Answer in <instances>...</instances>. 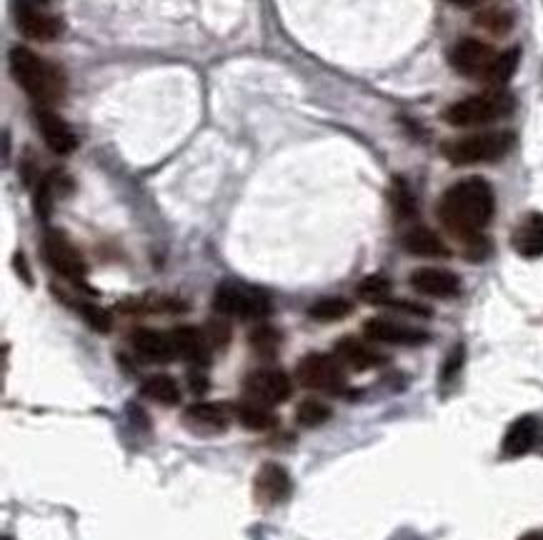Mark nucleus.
Here are the masks:
<instances>
[{"mask_svg":"<svg viewBox=\"0 0 543 540\" xmlns=\"http://www.w3.org/2000/svg\"><path fill=\"white\" fill-rule=\"evenodd\" d=\"M476 23L481 25V28L491 30V33H506V30L511 28L513 18H511V13H506V10L493 8V10H486V13L478 15Z\"/></svg>","mask_w":543,"mask_h":540,"instance_id":"obj_32","label":"nucleus"},{"mask_svg":"<svg viewBox=\"0 0 543 540\" xmlns=\"http://www.w3.org/2000/svg\"><path fill=\"white\" fill-rule=\"evenodd\" d=\"M173 343H176L178 358L188 360L193 368H206L208 360H211V345H208L206 333L193 325H178L171 330Z\"/></svg>","mask_w":543,"mask_h":540,"instance_id":"obj_19","label":"nucleus"},{"mask_svg":"<svg viewBox=\"0 0 543 540\" xmlns=\"http://www.w3.org/2000/svg\"><path fill=\"white\" fill-rule=\"evenodd\" d=\"M188 380H191L193 393H206L208 390V378L201 373V368H193V373L188 375Z\"/></svg>","mask_w":543,"mask_h":540,"instance_id":"obj_34","label":"nucleus"},{"mask_svg":"<svg viewBox=\"0 0 543 540\" xmlns=\"http://www.w3.org/2000/svg\"><path fill=\"white\" fill-rule=\"evenodd\" d=\"M203 333H206L208 345H211L213 350H223L228 345V340H231V325L221 318H213V320H208Z\"/></svg>","mask_w":543,"mask_h":540,"instance_id":"obj_31","label":"nucleus"},{"mask_svg":"<svg viewBox=\"0 0 543 540\" xmlns=\"http://www.w3.org/2000/svg\"><path fill=\"white\" fill-rule=\"evenodd\" d=\"M36 3H48V0H36Z\"/></svg>","mask_w":543,"mask_h":540,"instance_id":"obj_38","label":"nucleus"},{"mask_svg":"<svg viewBox=\"0 0 543 540\" xmlns=\"http://www.w3.org/2000/svg\"><path fill=\"white\" fill-rule=\"evenodd\" d=\"M363 333L373 343L386 345H403V348H416V345H426L431 340V333L416 325L401 323L393 318H371L363 323Z\"/></svg>","mask_w":543,"mask_h":540,"instance_id":"obj_11","label":"nucleus"},{"mask_svg":"<svg viewBox=\"0 0 543 540\" xmlns=\"http://www.w3.org/2000/svg\"><path fill=\"white\" fill-rule=\"evenodd\" d=\"M463 358H466V348H463V345H456V348L448 353L446 363H443V368H441V383L443 385L451 383V380L456 378L458 370H461V365H463Z\"/></svg>","mask_w":543,"mask_h":540,"instance_id":"obj_33","label":"nucleus"},{"mask_svg":"<svg viewBox=\"0 0 543 540\" xmlns=\"http://www.w3.org/2000/svg\"><path fill=\"white\" fill-rule=\"evenodd\" d=\"M236 420L241 423L243 430H251V433H266V430L276 428L278 423V418L268 405L253 403L248 398L236 405Z\"/></svg>","mask_w":543,"mask_h":540,"instance_id":"obj_22","label":"nucleus"},{"mask_svg":"<svg viewBox=\"0 0 543 540\" xmlns=\"http://www.w3.org/2000/svg\"><path fill=\"white\" fill-rule=\"evenodd\" d=\"M11 73L16 83L31 95V100H36V105L53 108L66 95V73L56 63L23 45L11 50Z\"/></svg>","mask_w":543,"mask_h":540,"instance_id":"obj_2","label":"nucleus"},{"mask_svg":"<svg viewBox=\"0 0 543 540\" xmlns=\"http://www.w3.org/2000/svg\"><path fill=\"white\" fill-rule=\"evenodd\" d=\"M36 123L41 130L43 140H46L48 148L58 155H68L76 150L78 140L76 133L71 130V125L61 118L53 108L48 105H36Z\"/></svg>","mask_w":543,"mask_h":540,"instance_id":"obj_14","label":"nucleus"},{"mask_svg":"<svg viewBox=\"0 0 543 540\" xmlns=\"http://www.w3.org/2000/svg\"><path fill=\"white\" fill-rule=\"evenodd\" d=\"M243 393L253 403L268 405V408H276V405L286 403L293 393V383L283 370L278 368H261L253 370L243 380Z\"/></svg>","mask_w":543,"mask_h":540,"instance_id":"obj_9","label":"nucleus"},{"mask_svg":"<svg viewBox=\"0 0 543 540\" xmlns=\"http://www.w3.org/2000/svg\"><path fill=\"white\" fill-rule=\"evenodd\" d=\"M281 333H278L273 325H256V328L248 333V343H251V348L256 350L261 358H271V355L278 353V348H281Z\"/></svg>","mask_w":543,"mask_h":540,"instance_id":"obj_27","label":"nucleus"},{"mask_svg":"<svg viewBox=\"0 0 543 540\" xmlns=\"http://www.w3.org/2000/svg\"><path fill=\"white\" fill-rule=\"evenodd\" d=\"M353 313V303L346 298H321L308 308V315L321 323H336V320L348 318Z\"/></svg>","mask_w":543,"mask_h":540,"instance_id":"obj_24","label":"nucleus"},{"mask_svg":"<svg viewBox=\"0 0 543 540\" xmlns=\"http://www.w3.org/2000/svg\"><path fill=\"white\" fill-rule=\"evenodd\" d=\"M233 415H236V405L226 403H193L183 410V425L198 435H218L228 430Z\"/></svg>","mask_w":543,"mask_h":540,"instance_id":"obj_12","label":"nucleus"},{"mask_svg":"<svg viewBox=\"0 0 543 540\" xmlns=\"http://www.w3.org/2000/svg\"><path fill=\"white\" fill-rule=\"evenodd\" d=\"M448 60H451L453 70L466 78H476V80H491L493 65L498 60V50H493L491 45L483 43V40L476 38H466L461 43H456L448 53Z\"/></svg>","mask_w":543,"mask_h":540,"instance_id":"obj_8","label":"nucleus"},{"mask_svg":"<svg viewBox=\"0 0 543 540\" xmlns=\"http://www.w3.org/2000/svg\"><path fill=\"white\" fill-rule=\"evenodd\" d=\"M518 540H543V528L528 530V533H523Z\"/></svg>","mask_w":543,"mask_h":540,"instance_id":"obj_37","label":"nucleus"},{"mask_svg":"<svg viewBox=\"0 0 543 540\" xmlns=\"http://www.w3.org/2000/svg\"><path fill=\"white\" fill-rule=\"evenodd\" d=\"M13 268H16L18 273H21L23 283H26V285H31V283H33V280H31V273H28V268H26V260H23V255H21V253L13 255Z\"/></svg>","mask_w":543,"mask_h":540,"instance_id":"obj_35","label":"nucleus"},{"mask_svg":"<svg viewBox=\"0 0 543 540\" xmlns=\"http://www.w3.org/2000/svg\"><path fill=\"white\" fill-rule=\"evenodd\" d=\"M133 348L141 358L151 360V363H171L178 358L176 343H173V333H163V330L141 328L133 333L131 338Z\"/></svg>","mask_w":543,"mask_h":540,"instance_id":"obj_18","label":"nucleus"},{"mask_svg":"<svg viewBox=\"0 0 543 540\" xmlns=\"http://www.w3.org/2000/svg\"><path fill=\"white\" fill-rule=\"evenodd\" d=\"M393 285L386 275H368L358 283V298L371 305H388L391 303Z\"/></svg>","mask_w":543,"mask_h":540,"instance_id":"obj_26","label":"nucleus"},{"mask_svg":"<svg viewBox=\"0 0 543 540\" xmlns=\"http://www.w3.org/2000/svg\"><path fill=\"white\" fill-rule=\"evenodd\" d=\"M513 108H516V98L508 90L491 88L486 93L468 95V98L448 105L443 120L453 128H476V125H488L506 118L513 113Z\"/></svg>","mask_w":543,"mask_h":540,"instance_id":"obj_3","label":"nucleus"},{"mask_svg":"<svg viewBox=\"0 0 543 540\" xmlns=\"http://www.w3.org/2000/svg\"><path fill=\"white\" fill-rule=\"evenodd\" d=\"M213 308L228 318L263 320L271 315L273 300L258 285L241 283V280H223L213 293Z\"/></svg>","mask_w":543,"mask_h":540,"instance_id":"obj_5","label":"nucleus"},{"mask_svg":"<svg viewBox=\"0 0 543 540\" xmlns=\"http://www.w3.org/2000/svg\"><path fill=\"white\" fill-rule=\"evenodd\" d=\"M518 60H521V50L518 48H508V50H503V53H498V60H496V65H493V73L488 83H491L493 88L506 85L508 80H511V75L516 73Z\"/></svg>","mask_w":543,"mask_h":540,"instance_id":"obj_28","label":"nucleus"},{"mask_svg":"<svg viewBox=\"0 0 543 540\" xmlns=\"http://www.w3.org/2000/svg\"><path fill=\"white\" fill-rule=\"evenodd\" d=\"M511 248L521 258L536 260L543 255V213H528L511 233Z\"/></svg>","mask_w":543,"mask_h":540,"instance_id":"obj_20","label":"nucleus"},{"mask_svg":"<svg viewBox=\"0 0 543 540\" xmlns=\"http://www.w3.org/2000/svg\"><path fill=\"white\" fill-rule=\"evenodd\" d=\"M401 245L406 253L418 255V258H448L451 255L448 245L431 228H423V225H413L411 230H406Z\"/></svg>","mask_w":543,"mask_h":540,"instance_id":"obj_21","label":"nucleus"},{"mask_svg":"<svg viewBox=\"0 0 543 540\" xmlns=\"http://www.w3.org/2000/svg\"><path fill=\"white\" fill-rule=\"evenodd\" d=\"M391 205H393V213H396L398 218H411V215L416 213V198H413V193L408 190V185L403 183L401 178L393 180Z\"/></svg>","mask_w":543,"mask_h":540,"instance_id":"obj_29","label":"nucleus"},{"mask_svg":"<svg viewBox=\"0 0 543 540\" xmlns=\"http://www.w3.org/2000/svg\"><path fill=\"white\" fill-rule=\"evenodd\" d=\"M331 415V405L318 398H306L298 403L296 423L301 425V428H321V425H326L328 420H331Z\"/></svg>","mask_w":543,"mask_h":540,"instance_id":"obj_25","label":"nucleus"},{"mask_svg":"<svg viewBox=\"0 0 543 540\" xmlns=\"http://www.w3.org/2000/svg\"><path fill=\"white\" fill-rule=\"evenodd\" d=\"M16 25L26 38L33 40H56L63 30V23L56 15L43 13L26 0H16Z\"/></svg>","mask_w":543,"mask_h":540,"instance_id":"obj_15","label":"nucleus"},{"mask_svg":"<svg viewBox=\"0 0 543 540\" xmlns=\"http://www.w3.org/2000/svg\"><path fill=\"white\" fill-rule=\"evenodd\" d=\"M333 355L343 363V368L353 370V373H366V370L378 368V365L386 363V355H381L378 350H373L371 345L363 343L358 338H341L333 348Z\"/></svg>","mask_w":543,"mask_h":540,"instance_id":"obj_17","label":"nucleus"},{"mask_svg":"<svg viewBox=\"0 0 543 540\" xmlns=\"http://www.w3.org/2000/svg\"><path fill=\"white\" fill-rule=\"evenodd\" d=\"M43 258L68 283L81 285V288L86 285V260H83L81 250L63 233H58V230L46 233V238H43Z\"/></svg>","mask_w":543,"mask_h":540,"instance_id":"obj_7","label":"nucleus"},{"mask_svg":"<svg viewBox=\"0 0 543 540\" xmlns=\"http://www.w3.org/2000/svg\"><path fill=\"white\" fill-rule=\"evenodd\" d=\"M78 310H81L83 320H86L93 330H98V333H108V330H111L113 320H111V315H108V310H103L101 305L81 303L78 305Z\"/></svg>","mask_w":543,"mask_h":540,"instance_id":"obj_30","label":"nucleus"},{"mask_svg":"<svg viewBox=\"0 0 543 540\" xmlns=\"http://www.w3.org/2000/svg\"><path fill=\"white\" fill-rule=\"evenodd\" d=\"M296 380L308 390L343 393L346 390V368L336 355L308 353L298 360Z\"/></svg>","mask_w":543,"mask_h":540,"instance_id":"obj_6","label":"nucleus"},{"mask_svg":"<svg viewBox=\"0 0 543 540\" xmlns=\"http://www.w3.org/2000/svg\"><path fill=\"white\" fill-rule=\"evenodd\" d=\"M293 493V480L283 465L263 463L253 478V498L261 508H278Z\"/></svg>","mask_w":543,"mask_h":540,"instance_id":"obj_10","label":"nucleus"},{"mask_svg":"<svg viewBox=\"0 0 543 540\" xmlns=\"http://www.w3.org/2000/svg\"><path fill=\"white\" fill-rule=\"evenodd\" d=\"M493 213H496V193L483 178L458 180L443 193L438 203V218L443 228L461 238L463 243L483 235L486 225L493 220Z\"/></svg>","mask_w":543,"mask_h":540,"instance_id":"obj_1","label":"nucleus"},{"mask_svg":"<svg viewBox=\"0 0 543 540\" xmlns=\"http://www.w3.org/2000/svg\"><path fill=\"white\" fill-rule=\"evenodd\" d=\"M448 3L458 5V8H476V5H481L483 0H448Z\"/></svg>","mask_w":543,"mask_h":540,"instance_id":"obj_36","label":"nucleus"},{"mask_svg":"<svg viewBox=\"0 0 543 540\" xmlns=\"http://www.w3.org/2000/svg\"><path fill=\"white\" fill-rule=\"evenodd\" d=\"M538 438H541V420L533 418V415H521L508 425L506 435H503V455L506 458H521V455L531 453L536 448Z\"/></svg>","mask_w":543,"mask_h":540,"instance_id":"obj_16","label":"nucleus"},{"mask_svg":"<svg viewBox=\"0 0 543 540\" xmlns=\"http://www.w3.org/2000/svg\"><path fill=\"white\" fill-rule=\"evenodd\" d=\"M408 283L416 293L428 295V298H453L461 293V278L453 270L433 268V265L413 270Z\"/></svg>","mask_w":543,"mask_h":540,"instance_id":"obj_13","label":"nucleus"},{"mask_svg":"<svg viewBox=\"0 0 543 540\" xmlns=\"http://www.w3.org/2000/svg\"><path fill=\"white\" fill-rule=\"evenodd\" d=\"M516 135L511 130H488V133L463 135V138L446 140L441 145L443 158L451 165H478L496 163L511 153Z\"/></svg>","mask_w":543,"mask_h":540,"instance_id":"obj_4","label":"nucleus"},{"mask_svg":"<svg viewBox=\"0 0 543 540\" xmlns=\"http://www.w3.org/2000/svg\"><path fill=\"white\" fill-rule=\"evenodd\" d=\"M141 395L143 398L153 400V403L163 405V408H171V405L181 403V390H178V383L166 373L151 375V378L143 380Z\"/></svg>","mask_w":543,"mask_h":540,"instance_id":"obj_23","label":"nucleus"}]
</instances>
